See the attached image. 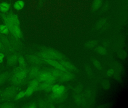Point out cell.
<instances>
[{"label": "cell", "instance_id": "cell-34", "mask_svg": "<svg viewBox=\"0 0 128 108\" xmlns=\"http://www.w3.org/2000/svg\"><path fill=\"white\" fill-rule=\"evenodd\" d=\"M102 86L103 89L105 90H108L110 88V84L109 81L107 80H105L102 82Z\"/></svg>", "mask_w": 128, "mask_h": 108}, {"label": "cell", "instance_id": "cell-23", "mask_svg": "<svg viewBox=\"0 0 128 108\" xmlns=\"http://www.w3.org/2000/svg\"><path fill=\"white\" fill-rule=\"evenodd\" d=\"M19 66L23 69H26L27 67V64L24 57L21 54H19L18 60Z\"/></svg>", "mask_w": 128, "mask_h": 108}, {"label": "cell", "instance_id": "cell-5", "mask_svg": "<svg viewBox=\"0 0 128 108\" xmlns=\"http://www.w3.org/2000/svg\"><path fill=\"white\" fill-rule=\"evenodd\" d=\"M40 70V68L39 66L32 65L30 68H29L28 80H30L36 79Z\"/></svg>", "mask_w": 128, "mask_h": 108}, {"label": "cell", "instance_id": "cell-4", "mask_svg": "<svg viewBox=\"0 0 128 108\" xmlns=\"http://www.w3.org/2000/svg\"><path fill=\"white\" fill-rule=\"evenodd\" d=\"M7 36L9 39L12 46L16 52H18L22 50L23 48V45L20 39L15 37L11 34H9Z\"/></svg>", "mask_w": 128, "mask_h": 108}, {"label": "cell", "instance_id": "cell-45", "mask_svg": "<svg viewBox=\"0 0 128 108\" xmlns=\"http://www.w3.org/2000/svg\"><path fill=\"white\" fill-rule=\"evenodd\" d=\"M91 95V91L90 90L86 91L84 93V96L86 98H89Z\"/></svg>", "mask_w": 128, "mask_h": 108}, {"label": "cell", "instance_id": "cell-14", "mask_svg": "<svg viewBox=\"0 0 128 108\" xmlns=\"http://www.w3.org/2000/svg\"><path fill=\"white\" fill-rule=\"evenodd\" d=\"M65 90H66V88L65 86H64L63 85H60L56 84L53 85L52 91V93L60 94L65 92Z\"/></svg>", "mask_w": 128, "mask_h": 108}, {"label": "cell", "instance_id": "cell-31", "mask_svg": "<svg viewBox=\"0 0 128 108\" xmlns=\"http://www.w3.org/2000/svg\"><path fill=\"white\" fill-rule=\"evenodd\" d=\"M48 101L47 100H40L37 103L38 107L39 108H47Z\"/></svg>", "mask_w": 128, "mask_h": 108}, {"label": "cell", "instance_id": "cell-9", "mask_svg": "<svg viewBox=\"0 0 128 108\" xmlns=\"http://www.w3.org/2000/svg\"><path fill=\"white\" fill-rule=\"evenodd\" d=\"M28 80L27 79H22L20 78L13 75L10 78V83L12 85L17 87L22 86Z\"/></svg>", "mask_w": 128, "mask_h": 108}, {"label": "cell", "instance_id": "cell-17", "mask_svg": "<svg viewBox=\"0 0 128 108\" xmlns=\"http://www.w3.org/2000/svg\"><path fill=\"white\" fill-rule=\"evenodd\" d=\"M12 36L20 40L23 39L24 35L23 32L20 28V26L14 25L13 30V34Z\"/></svg>", "mask_w": 128, "mask_h": 108}, {"label": "cell", "instance_id": "cell-26", "mask_svg": "<svg viewBox=\"0 0 128 108\" xmlns=\"http://www.w3.org/2000/svg\"><path fill=\"white\" fill-rule=\"evenodd\" d=\"M17 107V105L14 103L6 102L0 104V108H16Z\"/></svg>", "mask_w": 128, "mask_h": 108}, {"label": "cell", "instance_id": "cell-1", "mask_svg": "<svg viewBox=\"0 0 128 108\" xmlns=\"http://www.w3.org/2000/svg\"><path fill=\"white\" fill-rule=\"evenodd\" d=\"M17 91V87L12 85L8 87L2 91L0 100L3 101L10 100L15 96Z\"/></svg>", "mask_w": 128, "mask_h": 108}, {"label": "cell", "instance_id": "cell-48", "mask_svg": "<svg viewBox=\"0 0 128 108\" xmlns=\"http://www.w3.org/2000/svg\"><path fill=\"white\" fill-rule=\"evenodd\" d=\"M2 90H0V98H1V93H2Z\"/></svg>", "mask_w": 128, "mask_h": 108}, {"label": "cell", "instance_id": "cell-39", "mask_svg": "<svg viewBox=\"0 0 128 108\" xmlns=\"http://www.w3.org/2000/svg\"><path fill=\"white\" fill-rule=\"evenodd\" d=\"M83 89V87L82 86L79 85L77 86L74 89V92L75 94H80Z\"/></svg>", "mask_w": 128, "mask_h": 108}, {"label": "cell", "instance_id": "cell-29", "mask_svg": "<svg viewBox=\"0 0 128 108\" xmlns=\"http://www.w3.org/2000/svg\"><path fill=\"white\" fill-rule=\"evenodd\" d=\"M106 23V20L102 18L100 20L96 25V28L97 29H100L102 28Z\"/></svg>", "mask_w": 128, "mask_h": 108}, {"label": "cell", "instance_id": "cell-42", "mask_svg": "<svg viewBox=\"0 0 128 108\" xmlns=\"http://www.w3.org/2000/svg\"><path fill=\"white\" fill-rule=\"evenodd\" d=\"M85 70L88 75H90V76L92 75V70L90 66H86L85 67Z\"/></svg>", "mask_w": 128, "mask_h": 108}, {"label": "cell", "instance_id": "cell-33", "mask_svg": "<svg viewBox=\"0 0 128 108\" xmlns=\"http://www.w3.org/2000/svg\"><path fill=\"white\" fill-rule=\"evenodd\" d=\"M24 91H25V96L29 97L30 96L33 94L35 90L32 87L29 86Z\"/></svg>", "mask_w": 128, "mask_h": 108}, {"label": "cell", "instance_id": "cell-16", "mask_svg": "<svg viewBox=\"0 0 128 108\" xmlns=\"http://www.w3.org/2000/svg\"><path fill=\"white\" fill-rule=\"evenodd\" d=\"M28 71H29V68L22 69L16 73L13 74V75L22 79H26L28 75Z\"/></svg>", "mask_w": 128, "mask_h": 108}, {"label": "cell", "instance_id": "cell-25", "mask_svg": "<svg viewBox=\"0 0 128 108\" xmlns=\"http://www.w3.org/2000/svg\"><path fill=\"white\" fill-rule=\"evenodd\" d=\"M40 82L36 79L31 80L29 82V86L32 87V88H34L35 92H36V89H37Z\"/></svg>", "mask_w": 128, "mask_h": 108}, {"label": "cell", "instance_id": "cell-8", "mask_svg": "<svg viewBox=\"0 0 128 108\" xmlns=\"http://www.w3.org/2000/svg\"><path fill=\"white\" fill-rule=\"evenodd\" d=\"M19 54L20 53L16 52L9 56L7 59V65L10 67L16 66L18 63Z\"/></svg>", "mask_w": 128, "mask_h": 108}, {"label": "cell", "instance_id": "cell-20", "mask_svg": "<svg viewBox=\"0 0 128 108\" xmlns=\"http://www.w3.org/2000/svg\"><path fill=\"white\" fill-rule=\"evenodd\" d=\"M12 76V72L9 71H6L0 74V85L10 78Z\"/></svg>", "mask_w": 128, "mask_h": 108}, {"label": "cell", "instance_id": "cell-40", "mask_svg": "<svg viewBox=\"0 0 128 108\" xmlns=\"http://www.w3.org/2000/svg\"><path fill=\"white\" fill-rule=\"evenodd\" d=\"M113 76H114V79L118 82H120L121 81V76H120L119 73L116 72H114Z\"/></svg>", "mask_w": 128, "mask_h": 108}, {"label": "cell", "instance_id": "cell-41", "mask_svg": "<svg viewBox=\"0 0 128 108\" xmlns=\"http://www.w3.org/2000/svg\"><path fill=\"white\" fill-rule=\"evenodd\" d=\"M114 72V70L112 68H111L107 70L106 72V76L108 77H110L113 76Z\"/></svg>", "mask_w": 128, "mask_h": 108}, {"label": "cell", "instance_id": "cell-3", "mask_svg": "<svg viewBox=\"0 0 128 108\" xmlns=\"http://www.w3.org/2000/svg\"><path fill=\"white\" fill-rule=\"evenodd\" d=\"M24 58L27 62L32 65L40 66L46 64L43 59L38 57L35 54H26Z\"/></svg>", "mask_w": 128, "mask_h": 108}, {"label": "cell", "instance_id": "cell-38", "mask_svg": "<svg viewBox=\"0 0 128 108\" xmlns=\"http://www.w3.org/2000/svg\"><path fill=\"white\" fill-rule=\"evenodd\" d=\"M57 78L54 77V76H52V75H51L48 78V79L46 80V81L45 82H46L49 83V84H53L55 82H56Z\"/></svg>", "mask_w": 128, "mask_h": 108}, {"label": "cell", "instance_id": "cell-46", "mask_svg": "<svg viewBox=\"0 0 128 108\" xmlns=\"http://www.w3.org/2000/svg\"><path fill=\"white\" fill-rule=\"evenodd\" d=\"M5 55L3 52H0V64H1L3 61L4 58L5 57Z\"/></svg>", "mask_w": 128, "mask_h": 108}, {"label": "cell", "instance_id": "cell-18", "mask_svg": "<svg viewBox=\"0 0 128 108\" xmlns=\"http://www.w3.org/2000/svg\"><path fill=\"white\" fill-rule=\"evenodd\" d=\"M45 69L47 70L52 76H54L56 78H59L60 77L64 72L62 70L54 68H47Z\"/></svg>", "mask_w": 128, "mask_h": 108}, {"label": "cell", "instance_id": "cell-27", "mask_svg": "<svg viewBox=\"0 0 128 108\" xmlns=\"http://www.w3.org/2000/svg\"><path fill=\"white\" fill-rule=\"evenodd\" d=\"M97 41L96 40H91L88 41L85 43L84 46L86 48H90L96 46L97 45Z\"/></svg>", "mask_w": 128, "mask_h": 108}, {"label": "cell", "instance_id": "cell-22", "mask_svg": "<svg viewBox=\"0 0 128 108\" xmlns=\"http://www.w3.org/2000/svg\"><path fill=\"white\" fill-rule=\"evenodd\" d=\"M75 102L78 104H84L85 103V100L83 95L80 94H75L73 96Z\"/></svg>", "mask_w": 128, "mask_h": 108}, {"label": "cell", "instance_id": "cell-2", "mask_svg": "<svg viewBox=\"0 0 128 108\" xmlns=\"http://www.w3.org/2000/svg\"><path fill=\"white\" fill-rule=\"evenodd\" d=\"M38 48L40 51H43L48 53L56 60H65L66 58V57L64 55L54 49L44 46H38Z\"/></svg>", "mask_w": 128, "mask_h": 108}, {"label": "cell", "instance_id": "cell-44", "mask_svg": "<svg viewBox=\"0 0 128 108\" xmlns=\"http://www.w3.org/2000/svg\"><path fill=\"white\" fill-rule=\"evenodd\" d=\"M53 85L52 84H50L48 87H47L44 90V91L46 92V93H49V92H50L51 91H52V86H53Z\"/></svg>", "mask_w": 128, "mask_h": 108}, {"label": "cell", "instance_id": "cell-28", "mask_svg": "<svg viewBox=\"0 0 128 108\" xmlns=\"http://www.w3.org/2000/svg\"><path fill=\"white\" fill-rule=\"evenodd\" d=\"M96 51L99 54L104 55L107 53V50L105 47L102 46H98L96 48Z\"/></svg>", "mask_w": 128, "mask_h": 108}, {"label": "cell", "instance_id": "cell-12", "mask_svg": "<svg viewBox=\"0 0 128 108\" xmlns=\"http://www.w3.org/2000/svg\"><path fill=\"white\" fill-rule=\"evenodd\" d=\"M59 62L64 67L70 71L78 72V68L73 65L72 64L65 60H59Z\"/></svg>", "mask_w": 128, "mask_h": 108}, {"label": "cell", "instance_id": "cell-36", "mask_svg": "<svg viewBox=\"0 0 128 108\" xmlns=\"http://www.w3.org/2000/svg\"><path fill=\"white\" fill-rule=\"evenodd\" d=\"M22 107L26 108H36L38 107V106L37 103L35 102H33L24 105Z\"/></svg>", "mask_w": 128, "mask_h": 108}, {"label": "cell", "instance_id": "cell-35", "mask_svg": "<svg viewBox=\"0 0 128 108\" xmlns=\"http://www.w3.org/2000/svg\"><path fill=\"white\" fill-rule=\"evenodd\" d=\"M25 96V93L24 91H21L18 94L16 95L14 97V100H20L22 98H23Z\"/></svg>", "mask_w": 128, "mask_h": 108}, {"label": "cell", "instance_id": "cell-7", "mask_svg": "<svg viewBox=\"0 0 128 108\" xmlns=\"http://www.w3.org/2000/svg\"><path fill=\"white\" fill-rule=\"evenodd\" d=\"M6 17L9 21L14 25L20 26V20L18 14L12 11H10L6 14Z\"/></svg>", "mask_w": 128, "mask_h": 108}, {"label": "cell", "instance_id": "cell-37", "mask_svg": "<svg viewBox=\"0 0 128 108\" xmlns=\"http://www.w3.org/2000/svg\"><path fill=\"white\" fill-rule=\"evenodd\" d=\"M93 64L96 69L99 70H102V66L100 62L96 59H94L92 61Z\"/></svg>", "mask_w": 128, "mask_h": 108}, {"label": "cell", "instance_id": "cell-11", "mask_svg": "<svg viewBox=\"0 0 128 108\" xmlns=\"http://www.w3.org/2000/svg\"><path fill=\"white\" fill-rule=\"evenodd\" d=\"M75 75L71 72H64L63 74L59 77V80L62 82H68L74 79Z\"/></svg>", "mask_w": 128, "mask_h": 108}, {"label": "cell", "instance_id": "cell-24", "mask_svg": "<svg viewBox=\"0 0 128 108\" xmlns=\"http://www.w3.org/2000/svg\"><path fill=\"white\" fill-rule=\"evenodd\" d=\"M0 33L7 36L10 34L8 27L5 24H0Z\"/></svg>", "mask_w": 128, "mask_h": 108}, {"label": "cell", "instance_id": "cell-15", "mask_svg": "<svg viewBox=\"0 0 128 108\" xmlns=\"http://www.w3.org/2000/svg\"><path fill=\"white\" fill-rule=\"evenodd\" d=\"M34 54L43 60H56L55 58H54L48 53H47L45 52H43V51H40V52H36Z\"/></svg>", "mask_w": 128, "mask_h": 108}, {"label": "cell", "instance_id": "cell-21", "mask_svg": "<svg viewBox=\"0 0 128 108\" xmlns=\"http://www.w3.org/2000/svg\"><path fill=\"white\" fill-rule=\"evenodd\" d=\"M25 6V2L23 0H18L13 4L14 9L17 11H20L24 9Z\"/></svg>", "mask_w": 128, "mask_h": 108}, {"label": "cell", "instance_id": "cell-43", "mask_svg": "<svg viewBox=\"0 0 128 108\" xmlns=\"http://www.w3.org/2000/svg\"><path fill=\"white\" fill-rule=\"evenodd\" d=\"M109 4L108 3H106L103 5L102 7V10L103 12H105V11H107L108 9L109 8Z\"/></svg>", "mask_w": 128, "mask_h": 108}, {"label": "cell", "instance_id": "cell-47", "mask_svg": "<svg viewBox=\"0 0 128 108\" xmlns=\"http://www.w3.org/2000/svg\"><path fill=\"white\" fill-rule=\"evenodd\" d=\"M46 0H39L38 6L40 7L42 6L43 3Z\"/></svg>", "mask_w": 128, "mask_h": 108}, {"label": "cell", "instance_id": "cell-30", "mask_svg": "<svg viewBox=\"0 0 128 108\" xmlns=\"http://www.w3.org/2000/svg\"><path fill=\"white\" fill-rule=\"evenodd\" d=\"M117 54L118 58L121 59H125L127 57V53L126 51L122 50H120L117 52Z\"/></svg>", "mask_w": 128, "mask_h": 108}, {"label": "cell", "instance_id": "cell-19", "mask_svg": "<svg viewBox=\"0 0 128 108\" xmlns=\"http://www.w3.org/2000/svg\"><path fill=\"white\" fill-rule=\"evenodd\" d=\"M103 0H94L92 4V10L93 12L98 10L102 6Z\"/></svg>", "mask_w": 128, "mask_h": 108}, {"label": "cell", "instance_id": "cell-32", "mask_svg": "<svg viewBox=\"0 0 128 108\" xmlns=\"http://www.w3.org/2000/svg\"><path fill=\"white\" fill-rule=\"evenodd\" d=\"M0 51H1V52H3L5 55L7 56H8L10 55L8 51L4 46L0 40Z\"/></svg>", "mask_w": 128, "mask_h": 108}, {"label": "cell", "instance_id": "cell-10", "mask_svg": "<svg viewBox=\"0 0 128 108\" xmlns=\"http://www.w3.org/2000/svg\"><path fill=\"white\" fill-rule=\"evenodd\" d=\"M51 75V74L47 70L44 69L40 70L36 79L40 82H45Z\"/></svg>", "mask_w": 128, "mask_h": 108}, {"label": "cell", "instance_id": "cell-13", "mask_svg": "<svg viewBox=\"0 0 128 108\" xmlns=\"http://www.w3.org/2000/svg\"><path fill=\"white\" fill-rule=\"evenodd\" d=\"M11 4L7 2H2L0 3V12L6 14L10 11Z\"/></svg>", "mask_w": 128, "mask_h": 108}, {"label": "cell", "instance_id": "cell-6", "mask_svg": "<svg viewBox=\"0 0 128 108\" xmlns=\"http://www.w3.org/2000/svg\"><path fill=\"white\" fill-rule=\"evenodd\" d=\"M46 64H50L51 66H52L53 67L56 69L62 70L64 72H71L70 70H67V69L64 67L61 64L55 60H43Z\"/></svg>", "mask_w": 128, "mask_h": 108}]
</instances>
